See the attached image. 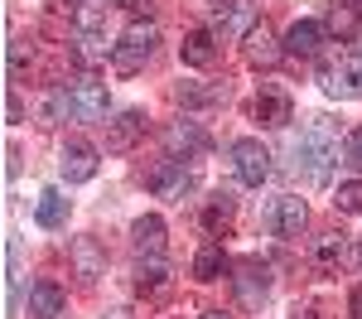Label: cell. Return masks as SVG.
Here are the masks:
<instances>
[{"label":"cell","instance_id":"cell-10","mask_svg":"<svg viewBox=\"0 0 362 319\" xmlns=\"http://www.w3.org/2000/svg\"><path fill=\"white\" fill-rule=\"evenodd\" d=\"M145 141V112H116L112 121H107V150L112 155H126V150H136V145Z\"/></svg>","mask_w":362,"mask_h":319},{"label":"cell","instance_id":"cell-17","mask_svg":"<svg viewBox=\"0 0 362 319\" xmlns=\"http://www.w3.org/2000/svg\"><path fill=\"white\" fill-rule=\"evenodd\" d=\"M174 97L184 112H203V107H223L232 92H227V83H179Z\"/></svg>","mask_w":362,"mask_h":319},{"label":"cell","instance_id":"cell-4","mask_svg":"<svg viewBox=\"0 0 362 319\" xmlns=\"http://www.w3.org/2000/svg\"><path fill=\"white\" fill-rule=\"evenodd\" d=\"M266 228H271V237H280V242H295V237L309 228L305 199H300V194H280V199H271V208H266Z\"/></svg>","mask_w":362,"mask_h":319},{"label":"cell","instance_id":"cell-15","mask_svg":"<svg viewBox=\"0 0 362 319\" xmlns=\"http://www.w3.org/2000/svg\"><path fill=\"white\" fill-rule=\"evenodd\" d=\"M208 15H213V25H218V29L242 34V39L256 29V10H251L247 0H213V5H208Z\"/></svg>","mask_w":362,"mask_h":319},{"label":"cell","instance_id":"cell-39","mask_svg":"<svg viewBox=\"0 0 362 319\" xmlns=\"http://www.w3.org/2000/svg\"><path fill=\"white\" fill-rule=\"evenodd\" d=\"M353 5H358V15H362V0H353Z\"/></svg>","mask_w":362,"mask_h":319},{"label":"cell","instance_id":"cell-37","mask_svg":"<svg viewBox=\"0 0 362 319\" xmlns=\"http://www.w3.org/2000/svg\"><path fill=\"white\" fill-rule=\"evenodd\" d=\"M353 261H358V271H362V242H358V247H353Z\"/></svg>","mask_w":362,"mask_h":319},{"label":"cell","instance_id":"cell-19","mask_svg":"<svg viewBox=\"0 0 362 319\" xmlns=\"http://www.w3.org/2000/svg\"><path fill=\"white\" fill-rule=\"evenodd\" d=\"M29 315L34 319H63V290H58V281H34L29 286Z\"/></svg>","mask_w":362,"mask_h":319},{"label":"cell","instance_id":"cell-32","mask_svg":"<svg viewBox=\"0 0 362 319\" xmlns=\"http://www.w3.org/2000/svg\"><path fill=\"white\" fill-rule=\"evenodd\" d=\"M5 121H10V126H20V121H25V102L15 97V87L5 92Z\"/></svg>","mask_w":362,"mask_h":319},{"label":"cell","instance_id":"cell-9","mask_svg":"<svg viewBox=\"0 0 362 319\" xmlns=\"http://www.w3.org/2000/svg\"><path fill=\"white\" fill-rule=\"evenodd\" d=\"M232 286H237V300H242V305H261V300L271 295V266L261 257H242Z\"/></svg>","mask_w":362,"mask_h":319},{"label":"cell","instance_id":"cell-36","mask_svg":"<svg viewBox=\"0 0 362 319\" xmlns=\"http://www.w3.org/2000/svg\"><path fill=\"white\" fill-rule=\"evenodd\" d=\"M290 319H314V310H295V315H290Z\"/></svg>","mask_w":362,"mask_h":319},{"label":"cell","instance_id":"cell-2","mask_svg":"<svg viewBox=\"0 0 362 319\" xmlns=\"http://www.w3.org/2000/svg\"><path fill=\"white\" fill-rule=\"evenodd\" d=\"M155 44H160V29L150 25V20H136V25L121 34V44H112V68L121 78L140 73V68L155 58Z\"/></svg>","mask_w":362,"mask_h":319},{"label":"cell","instance_id":"cell-16","mask_svg":"<svg viewBox=\"0 0 362 319\" xmlns=\"http://www.w3.org/2000/svg\"><path fill=\"white\" fill-rule=\"evenodd\" d=\"M324 49V25L319 20H295L285 29V54L290 58H319Z\"/></svg>","mask_w":362,"mask_h":319},{"label":"cell","instance_id":"cell-20","mask_svg":"<svg viewBox=\"0 0 362 319\" xmlns=\"http://www.w3.org/2000/svg\"><path fill=\"white\" fill-rule=\"evenodd\" d=\"M165 145L169 150H189V155H203L208 150V131L203 126H194V121H174V126H165Z\"/></svg>","mask_w":362,"mask_h":319},{"label":"cell","instance_id":"cell-29","mask_svg":"<svg viewBox=\"0 0 362 319\" xmlns=\"http://www.w3.org/2000/svg\"><path fill=\"white\" fill-rule=\"evenodd\" d=\"M102 25H107V5H78V15H73L78 34H102Z\"/></svg>","mask_w":362,"mask_h":319},{"label":"cell","instance_id":"cell-3","mask_svg":"<svg viewBox=\"0 0 362 319\" xmlns=\"http://www.w3.org/2000/svg\"><path fill=\"white\" fill-rule=\"evenodd\" d=\"M145 189H150L155 199L184 203L198 189V174L184 170V160H160V165H150V170H145Z\"/></svg>","mask_w":362,"mask_h":319},{"label":"cell","instance_id":"cell-12","mask_svg":"<svg viewBox=\"0 0 362 319\" xmlns=\"http://www.w3.org/2000/svg\"><path fill=\"white\" fill-rule=\"evenodd\" d=\"M68 261H73V271H78L83 286H97V276H107V252L97 247V237H78L68 247Z\"/></svg>","mask_w":362,"mask_h":319},{"label":"cell","instance_id":"cell-7","mask_svg":"<svg viewBox=\"0 0 362 319\" xmlns=\"http://www.w3.org/2000/svg\"><path fill=\"white\" fill-rule=\"evenodd\" d=\"M63 92H68V112H73V121H102V116H107V83L78 78V83H68Z\"/></svg>","mask_w":362,"mask_h":319},{"label":"cell","instance_id":"cell-14","mask_svg":"<svg viewBox=\"0 0 362 319\" xmlns=\"http://www.w3.org/2000/svg\"><path fill=\"white\" fill-rule=\"evenodd\" d=\"M242 54H247L251 68H261V73H266V68H276L280 58H285V44H276V34H271L266 25H256L247 39H242Z\"/></svg>","mask_w":362,"mask_h":319},{"label":"cell","instance_id":"cell-5","mask_svg":"<svg viewBox=\"0 0 362 319\" xmlns=\"http://www.w3.org/2000/svg\"><path fill=\"white\" fill-rule=\"evenodd\" d=\"M232 170H237V179H242V184L261 189V184L271 179V150H266L261 141H251V136L232 141Z\"/></svg>","mask_w":362,"mask_h":319},{"label":"cell","instance_id":"cell-11","mask_svg":"<svg viewBox=\"0 0 362 319\" xmlns=\"http://www.w3.org/2000/svg\"><path fill=\"white\" fill-rule=\"evenodd\" d=\"M58 174H63L68 184H87V179L97 174V145L68 141V145H63V155H58Z\"/></svg>","mask_w":362,"mask_h":319},{"label":"cell","instance_id":"cell-27","mask_svg":"<svg viewBox=\"0 0 362 319\" xmlns=\"http://www.w3.org/2000/svg\"><path fill=\"white\" fill-rule=\"evenodd\" d=\"M324 29H334L338 39H353V34H358V5H353V0H348V5H334L329 20H324Z\"/></svg>","mask_w":362,"mask_h":319},{"label":"cell","instance_id":"cell-28","mask_svg":"<svg viewBox=\"0 0 362 319\" xmlns=\"http://www.w3.org/2000/svg\"><path fill=\"white\" fill-rule=\"evenodd\" d=\"M63 116H73V112H68V92L58 87V92H49V97L39 102V126H58Z\"/></svg>","mask_w":362,"mask_h":319},{"label":"cell","instance_id":"cell-6","mask_svg":"<svg viewBox=\"0 0 362 319\" xmlns=\"http://www.w3.org/2000/svg\"><path fill=\"white\" fill-rule=\"evenodd\" d=\"M319 83H324V92L338 97V102L362 97V49H358V54H348V58H338V63H324Z\"/></svg>","mask_w":362,"mask_h":319},{"label":"cell","instance_id":"cell-25","mask_svg":"<svg viewBox=\"0 0 362 319\" xmlns=\"http://www.w3.org/2000/svg\"><path fill=\"white\" fill-rule=\"evenodd\" d=\"M223 271H227V252L218 247V242L198 247V257H194V276H198V281H218Z\"/></svg>","mask_w":362,"mask_h":319},{"label":"cell","instance_id":"cell-13","mask_svg":"<svg viewBox=\"0 0 362 319\" xmlns=\"http://www.w3.org/2000/svg\"><path fill=\"white\" fill-rule=\"evenodd\" d=\"M179 58L189 63V68H213L218 63V29L198 25L184 34V44H179Z\"/></svg>","mask_w":362,"mask_h":319},{"label":"cell","instance_id":"cell-24","mask_svg":"<svg viewBox=\"0 0 362 319\" xmlns=\"http://www.w3.org/2000/svg\"><path fill=\"white\" fill-rule=\"evenodd\" d=\"M169 286V266L160 257H140L136 266V290L140 295H155V290H165Z\"/></svg>","mask_w":362,"mask_h":319},{"label":"cell","instance_id":"cell-1","mask_svg":"<svg viewBox=\"0 0 362 319\" xmlns=\"http://www.w3.org/2000/svg\"><path fill=\"white\" fill-rule=\"evenodd\" d=\"M338 160V131L329 116H314L305 131H300V141H295V165L305 170V179L319 189V184H329V170H334Z\"/></svg>","mask_w":362,"mask_h":319},{"label":"cell","instance_id":"cell-18","mask_svg":"<svg viewBox=\"0 0 362 319\" xmlns=\"http://www.w3.org/2000/svg\"><path fill=\"white\" fill-rule=\"evenodd\" d=\"M131 242H136L140 257H165V218L160 213H145L131 223Z\"/></svg>","mask_w":362,"mask_h":319},{"label":"cell","instance_id":"cell-33","mask_svg":"<svg viewBox=\"0 0 362 319\" xmlns=\"http://www.w3.org/2000/svg\"><path fill=\"white\" fill-rule=\"evenodd\" d=\"M348 160H353V165L362 170V126L353 131V136H348Z\"/></svg>","mask_w":362,"mask_h":319},{"label":"cell","instance_id":"cell-23","mask_svg":"<svg viewBox=\"0 0 362 319\" xmlns=\"http://www.w3.org/2000/svg\"><path fill=\"white\" fill-rule=\"evenodd\" d=\"M232 218H237V199H232V194H213L208 208H203V228H208V237H223V232L232 228Z\"/></svg>","mask_w":362,"mask_h":319},{"label":"cell","instance_id":"cell-31","mask_svg":"<svg viewBox=\"0 0 362 319\" xmlns=\"http://www.w3.org/2000/svg\"><path fill=\"white\" fill-rule=\"evenodd\" d=\"M34 58V44H25V39H10V49H5V63H10V78H20L25 73V63Z\"/></svg>","mask_w":362,"mask_h":319},{"label":"cell","instance_id":"cell-21","mask_svg":"<svg viewBox=\"0 0 362 319\" xmlns=\"http://www.w3.org/2000/svg\"><path fill=\"white\" fill-rule=\"evenodd\" d=\"M68 208H73V203L63 199V189H44V194H39V203H34V218H39V228L58 232L63 223H68Z\"/></svg>","mask_w":362,"mask_h":319},{"label":"cell","instance_id":"cell-38","mask_svg":"<svg viewBox=\"0 0 362 319\" xmlns=\"http://www.w3.org/2000/svg\"><path fill=\"white\" fill-rule=\"evenodd\" d=\"M107 319H126V315H121V310H112V315H107Z\"/></svg>","mask_w":362,"mask_h":319},{"label":"cell","instance_id":"cell-34","mask_svg":"<svg viewBox=\"0 0 362 319\" xmlns=\"http://www.w3.org/2000/svg\"><path fill=\"white\" fill-rule=\"evenodd\" d=\"M5 174H10V179L20 174V145H5Z\"/></svg>","mask_w":362,"mask_h":319},{"label":"cell","instance_id":"cell-22","mask_svg":"<svg viewBox=\"0 0 362 319\" xmlns=\"http://www.w3.org/2000/svg\"><path fill=\"white\" fill-rule=\"evenodd\" d=\"M309 261H314V271H319V276H334L338 261H343V232H324V237H314Z\"/></svg>","mask_w":362,"mask_h":319},{"label":"cell","instance_id":"cell-35","mask_svg":"<svg viewBox=\"0 0 362 319\" xmlns=\"http://www.w3.org/2000/svg\"><path fill=\"white\" fill-rule=\"evenodd\" d=\"M198 319H232V315H223V310H203Z\"/></svg>","mask_w":362,"mask_h":319},{"label":"cell","instance_id":"cell-8","mask_svg":"<svg viewBox=\"0 0 362 319\" xmlns=\"http://www.w3.org/2000/svg\"><path fill=\"white\" fill-rule=\"evenodd\" d=\"M251 116H256L261 126L280 131V126H290V121H295V102H290V92H285V87H276V83H261L256 102H251Z\"/></svg>","mask_w":362,"mask_h":319},{"label":"cell","instance_id":"cell-30","mask_svg":"<svg viewBox=\"0 0 362 319\" xmlns=\"http://www.w3.org/2000/svg\"><path fill=\"white\" fill-rule=\"evenodd\" d=\"M334 208H338V213H362V179H348V184H338Z\"/></svg>","mask_w":362,"mask_h":319},{"label":"cell","instance_id":"cell-26","mask_svg":"<svg viewBox=\"0 0 362 319\" xmlns=\"http://www.w3.org/2000/svg\"><path fill=\"white\" fill-rule=\"evenodd\" d=\"M107 34H78V49H73V58L83 63V68H92V63H107Z\"/></svg>","mask_w":362,"mask_h":319}]
</instances>
